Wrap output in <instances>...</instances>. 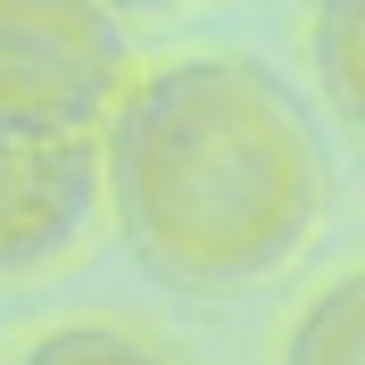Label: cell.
<instances>
[{"label": "cell", "mask_w": 365, "mask_h": 365, "mask_svg": "<svg viewBox=\"0 0 365 365\" xmlns=\"http://www.w3.org/2000/svg\"><path fill=\"white\" fill-rule=\"evenodd\" d=\"M108 207L166 291H241L324 216V150L257 58H175L108 125Z\"/></svg>", "instance_id": "1"}, {"label": "cell", "mask_w": 365, "mask_h": 365, "mask_svg": "<svg viewBox=\"0 0 365 365\" xmlns=\"http://www.w3.org/2000/svg\"><path fill=\"white\" fill-rule=\"evenodd\" d=\"M133 100V42L91 0H0V141H108Z\"/></svg>", "instance_id": "2"}, {"label": "cell", "mask_w": 365, "mask_h": 365, "mask_svg": "<svg viewBox=\"0 0 365 365\" xmlns=\"http://www.w3.org/2000/svg\"><path fill=\"white\" fill-rule=\"evenodd\" d=\"M100 191H108V141H67V150L0 141V274H34L75 250Z\"/></svg>", "instance_id": "3"}, {"label": "cell", "mask_w": 365, "mask_h": 365, "mask_svg": "<svg viewBox=\"0 0 365 365\" xmlns=\"http://www.w3.org/2000/svg\"><path fill=\"white\" fill-rule=\"evenodd\" d=\"M282 365H365V266L307 299V316L282 341Z\"/></svg>", "instance_id": "4"}, {"label": "cell", "mask_w": 365, "mask_h": 365, "mask_svg": "<svg viewBox=\"0 0 365 365\" xmlns=\"http://www.w3.org/2000/svg\"><path fill=\"white\" fill-rule=\"evenodd\" d=\"M307 34H316V75L332 91V108L365 133V0H324Z\"/></svg>", "instance_id": "5"}, {"label": "cell", "mask_w": 365, "mask_h": 365, "mask_svg": "<svg viewBox=\"0 0 365 365\" xmlns=\"http://www.w3.org/2000/svg\"><path fill=\"white\" fill-rule=\"evenodd\" d=\"M17 365H175V357L133 341V332H116V324H67V332L34 341Z\"/></svg>", "instance_id": "6"}]
</instances>
